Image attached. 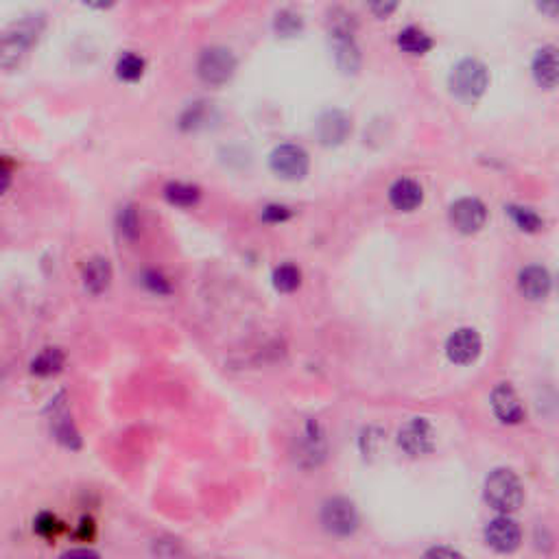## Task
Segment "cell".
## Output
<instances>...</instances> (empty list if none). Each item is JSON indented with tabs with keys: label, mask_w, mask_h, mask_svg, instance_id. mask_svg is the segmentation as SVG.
<instances>
[{
	"label": "cell",
	"mask_w": 559,
	"mask_h": 559,
	"mask_svg": "<svg viewBox=\"0 0 559 559\" xmlns=\"http://www.w3.org/2000/svg\"><path fill=\"white\" fill-rule=\"evenodd\" d=\"M83 287H86L88 293L92 296H101L110 288L112 278H114V271H112V264L107 258H92L88 260L86 267H83Z\"/></svg>",
	"instance_id": "cell-17"
},
{
	"label": "cell",
	"mask_w": 559,
	"mask_h": 559,
	"mask_svg": "<svg viewBox=\"0 0 559 559\" xmlns=\"http://www.w3.org/2000/svg\"><path fill=\"white\" fill-rule=\"evenodd\" d=\"M40 31L42 21H33V18H27V21L13 24L3 38V66L12 68L16 66V63H21L29 48L36 44Z\"/></svg>",
	"instance_id": "cell-5"
},
{
	"label": "cell",
	"mask_w": 559,
	"mask_h": 559,
	"mask_svg": "<svg viewBox=\"0 0 559 559\" xmlns=\"http://www.w3.org/2000/svg\"><path fill=\"white\" fill-rule=\"evenodd\" d=\"M315 134L323 146H339L352 134V119L341 110L326 112L317 121Z\"/></svg>",
	"instance_id": "cell-12"
},
{
	"label": "cell",
	"mask_w": 559,
	"mask_h": 559,
	"mask_svg": "<svg viewBox=\"0 0 559 559\" xmlns=\"http://www.w3.org/2000/svg\"><path fill=\"white\" fill-rule=\"evenodd\" d=\"M536 7L539 13H544L546 18L559 21V0H536Z\"/></svg>",
	"instance_id": "cell-32"
},
{
	"label": "cell",
	"mask_w": 559,
	"mask_h": 559,
	"mask_svg": "<svg viewBox=\"0 0 559 559\" xmlns=\"http://www.w3.org/2000/svg\"><path fill=\"white\" fill-rule=\"evenodd\" d=\"M304 22L296 12H280L276 16V33L282 38H293L302 31Z\"/></svg>",
	"instance_id": "cell-26"
},
{
	"label": "cell",
	"mask_w": 559,
	"mask_h": 559,
	"mask_svg": "<svg viewBox=\"0 0 559 559\" xmlns=\"http://www.w3.org/2000/svg\"><path fill=\"white\" fill-rule=\"evenodd\" d=\"M116 75L122 81H138L145 75V60L136 53H125L116 63Z\"/></svg>",
	"instance_id": "cell-25"
},
{
	"label": "cell",
	"mask_w": 559,
	"mask_h": 559,
	"mask_svg": "<svg viewBox=\"0 0 559 559\" xmlns=\"http://www.w3.org/2000/svg\"><path fill=\"white\" fill-rule=\"evenodd\" d=\"M533 79L538 81L539 88H553L559 86V48L553 44H546L536 53L533 57Z\"/></svg>",
	"instance_id": "cell-15"
},
{
	"label": "cell",
	"mask_w": 559,
	"mask_h": 559,
	"mask_svg": "<svg viewBox=\"0 0 559 559\" xmlns=\"http://www.w3.org/2000/svg\"><path fill=\"white\" fill-rule=\"evenodd\" d=\"M489 83V72L479 60H461L450 75V92L463 103H474L485 95Z\"/></svg>",
	"instance_id": "cell-3"
},
{
	"label": "cell",
	"mask_w": 559,
	"mask_h": 559,
	"mask_svg": "<svg viewBox=\"0 0 559 559\" xmlns=\"http://www.w3.org/2000/svg\"><path fill=\"white\" fill-rule=\"evenodd\" d=\"M302 284V271L296 267V264H280V267L273 271V287L278 288L280 293H293L297 291Z\"/></svg>",
	"instance_id": "cell-23"
},
{
	"label": "cell",
	"mask_w": 559,
	"mask_h": 559,
	"mask_svg": "<svg viewBox=\"0 0 559 559\" xmlns=\"http://www.w3.org/2000/svg\"><path fill=\"white\" fill-rule=\"evenodd\" d=\"M119 225H121L122 237H127V238L138 237L140 219H138V213H136L134 205H127V208H122V213L119 217Z\"/></svg>",
	"instance_id": "cell-27"
},
{
	"label": "cell",
	"mask_w": 559,
	"mask_h": 559,
	"mask_svg": "<svg viewBox=\"0 0 559 559\" xmlns=\"http://www.w3.org/2000/svg\"><path fill=\"white\" fill-rule=\"evenodd\" d=\"M83 3L92 9H110L116 0H83Z\"/></svg>",
	"instance_id": "cell-35"
},
{
	"label": "cell",
	"mask_w": 559,
	"mask_h": 559,
	"mask_svg": "<svg viewBox=\"0 0 559 559\" xmlns=\"http://www.w3.org/2000/svg\"><path fill=\"white\" fill-rule=\"evenodd\" d=\"M288 217H291V210L287 205H267L263 210V221H267V223H282Z\"/></svg>",
	"instance_id": "cell-31"
},
{
	"label": "cell",
	"mask_w": 559,
	"mask_h": 559,
	"mask_svg": "<svg viewBox=\"0 0 559 559\" xmlns=\"http://www.w3.org/2000/svg\"><path fill=\"white\" fill-rule=\"evenodd\" d=\"M79 536H81L83 539H88V538L95 536V522H92V520H83V522H81V531H79Z\"/></svg>",
	"instance_id": "cell-34"
},
{
	"label": "cell",
	"mask_w": 559,
	"mask_h": 559,
	"mask_svg": "<svg viewBox=\"0 0 559 559\" xmlns=\"http://www.w3.org/2000/svg\"><path fill=\"white\" fill-rule=\"evenodd\" d=\"M321 524L332 536L347 538L359 529V512L347 498H330L321 507Z\"/></svg>",
	"instance_id": "cell-6"
},
{
	"label": "cell",
	"mask_w": 559,
	"mask_h": 559,
	"mask_svg": "<svg viewBox=\"0 0 559 559\" xmlns=\"http://www.w3.org/2000/svg\"><path fill=\"white\" fill-rule=\"evenodd\" d=\"M520 539H522L520 527L507 516V513L494 518L492 522L485 527V542H488L496 553H513L520 546Z\"/></svg>",
	"instance_id": "cell-11"
},
{
	"label": "cell",
	"mask_w": 559,
	"mask_h": 559,
	"mask_svg": "<svg viewBox=\"0 0 559 559\" xmlns=\"http://www.w3.org/2000/svg\"><path fill=\"white\" fill-rule=\"evenodd\" d=\"M326 457V439L317 421H308L300 441H297L296 459L304 468H315Z\"/></svg>",
	"instance_id": "cell-13"
},
{
	"label": "cell",
	"mask_w": 559,
	"mask_h": 559,
	"mask_svg": "<svg viewBox=\"0 0 559 559\" xmlns=\"http://www.w3.org/2000/svg\"><path fill=\"white\" fill-rule=\"evenodd\" d=\"M36 531L40 533L42 538L51 539V538L60 536V533L63 531V524L53 516V513H40L36 520Z\"/></svg>",
	"instance_id": "cell-28"
},
{
	"label": "cell",
	"mask_w": 559,
	"mask_h": 559,
	"mask_svg": "<svg viewBox=\"0 0 559 559\" xmlns=\"http://www.w3.org/2000/svg\"><path fill=\"white\" fill-rule=\"evenodd\" d=\"M480 350H483V341L472 328H461V330L453 332L446 343V355L455 365H470L479 359Z\"/></svg>",
	"instance_id": "cell-10"
},
{
	"label": "cell",
	"mask_w": 559,
	"mask_h": 559,
	"mask_svg": "<svg viewBox=\"0 0 559 559\" xmlns=\"http://www.w3.org/2000/svg\"><path fill=\"white\" fill-rule=\"evenodd\" d=\"M355 18L352 13L335 9L330 16V44L337 66L346 75H355L361 68V51L355 40Z\"/></svg>",
	"instance_id": "cell-1"
},
{
	"label": "cell",
	"mask_w": 559,
	"mask_h": 559,
	"mask_svg": "<svg viewBox=\"0 0 559 559\" xmlns=\"http://www.w3.org/2000/svg\"><path fill=\"white\" fill-rule=\"evenodd\" d=\"M426 555L430 557H457L459 551H455V548H446V546H438V548H430Z\"/></svg>",
	"instance_id": "cell-33"
},
{
	"label": "cell",
	"mask_w": 559,
	"mask_h": 559,
	"mask_svg": "<svg viewBox=\"0 0 559 559\" xmlns=\"http://www.w3.org/2000/svg\"><path fill=\"white\" fill-rule=\"evenodd\" d=\"M66 363V355L60 347H44L40 355L31 361V374L40 376V379H48V376L60 374Z\"/></svg>",
	"instance_id": "cell-20"
},
{
	"label": "cell",
	"mask_w": 559,
	"mask_h": 559,
	"mask_svg": "<svg viewBox=\"0 0 559 559\" xmlns=\"http://www.w3.org/2000/svg\"><path fill=\"white\" fill-rule=\"evenodd\" d=\"M492 409L503 424H520L524 420L522 402H520L513 387H509L507 382H500L492 391Z\"/></svg>",
	"instance_id": "cell-14"
},
{
	"label": "cell",
	"mask_w": 559,
	"mask_h": 559,
	"mask_svg": "<svg viewBox=\"0 0 559 559\" xmlns=\"http://www.w3.org/2000/svg\"><path fill=\"white\" fill-rule=\"evenodd\" d=\"M237 72V57L223 46H210L201 53L197 62V75L205 86H225Z\"/></svg>",
	"instance_id": "cell-4"
},
{
	"label": "cell",
	"mask_w": 559,
	"mask_h": 559,
	"mask_svg": "<svg viewBox=\"0 0 559 559\" xmlns=\"http://www.w3.org/2000/svg\"><path fill=\"white\" fill-rule=\"evenodd\" d=\"M485 500L489 507L500 513L518 512L524 500L522 483L512 470H494L485 480Z\"/></svg>",
	"instance_id": "cell-2"
},
{
	"label": "cell",
	"mask_w": 559,
	"mask_h": 559,
	"mask_svg": "<svg viewBox=\"0 0 559 559\" xmlns=\"http://www.w3.org/2000/svg\"><path fill=\"white\" fill-rule=\"evenodd\" d=\"M142 282H145V287L149 288L151 293H155V296H169L171 293V282L158 271H146Z\"/></svg>",
	"instance_id": "cell-29"
},
{
	"label": "cell",
	"mask_w": 559,
	"mask_h": 559,
	"mask_svg": "<svg viewBox=\"0 0 559 559\" xmlns=\"http://www.w3.org/2000/svg\"><path fill=\"white\" fill-rule=\"evenodd\" d=\"M164 197L169 204L179 205V208H193L199 204L201 190L193 184H184V181H171L164 188Z\"/></svg>",
	"instance_id": "cell-22"
},
{
	"label": "cell",
	"mask_w": 559,
	"mask_h": 559,
	"mask_svg": "<svg viewBox=\"0 0 559 559\" xmlns=\"http://www.w3.org/2000/svg\"><path fill=\"white\" fill-rule=\"evenodd\" d=\"M398 444L409 457H424V455L433 453L435 448L433 426H430L429 420L413 418L409 424H405L400 429Z\"/></svg>",
	"instance_id": "cell-8"
},
{
	"label": "cell",
	"mask_w": 559,
	"mask_h": 559,
	"mask_svg": "<svg viewBox=\"0 0 559 559\" xmlns=\"http://www.w3.org/2000/svg\"><path fill=\"white\" fill-rule=\"evenodd\" d=\"M271 171L278 175V178L287 179V181H297L304 179L308 173V166H311V160H308V154L297 145H280L276 151L271 154Z\"/></svg>",
	"instance_id": "cell-7"
},
{
	"label": "cell",
	"mask_w": 559,
	"mask_h": 559,
	"mask_svg": "<svg viewBox=\"0 0 559 559\" xmlns=\"http://www.w3.org/2000/svg\"><path fill=\"white\" fill-rule=\"evenodd\" d=\"M389 201L400 213H413V210L420 208L421 201H424V193H421V186L418 181L402 178L391 184Z\"/></svg>",
	"instance_id": "cell-18"
},
{
	"label": "cell",
	"mask_w": 559,
	"mask_h": 559,
	"mask_svg": "<svg viewBox=\"0 0 559 559\" xmlns=\"http://www.w3.org/2000/svg\"><path fill=\"white\" fill-rule=\"evenodd\" d=\"M365 3H367V7H370V12L374 13L376 18L385 21V18H389L391 13L398 9L400 0H365Z\"/></svg>",
	"instance_id": "cell-30"
},
{
	"label": "cell",
	"mask_w": 559,
	"mask_h": 559,
	"mask_svg": "<svg viewBox=\"0 0 559 559\" xmlns=\"http://www.w3.org/2000/svg\"><path fill=\"white\" fill-rule=\"evenodd\" d=\"M53 435H55V439L66 446V448L71 450L81 448L79 430H77L75 421H72V418L68 415V411L63 409V406H60V409L53 413Z\"/></svg>",
	"instance_id": "cell-19"
},
{
	"label": "cell",
	"mask_w": 559,
	"mask_h": 559,
	"mask_svg": "<svg viewBox=\"0 0 559 559\" xmlns=\"http://www.w3.org/2000/svg\"><path fill=\"white\" fill-rule=\"evenodd\" d=\"M509 217H512L513 223H516L518 229H522V232H539L544 225V221L539 219V214L536 213V210L531 208H522V205H509L507 208Z\"/></svg>",
	"instance_id": "cell-24"
},
{
	"label": "cell",
	"mask_w": 559,
	"mask_h": 559,
	"mask_svg": "<svg viewBox=\"0 0 559 559\" xmlns=\"http://www.w3.org/2000/svg\"><path fill=\"white\" fill-rule=\"evenodd\" d=\"M488 221V208L483 201L474 197H463L450 205V223L461 234H477L485 228Z\"/></svg>",
	"instance_id": "cell-9"
},
{
	"label": "cell",
	"mask_w": 559,
	"mask_h": 559,
	"mask_svg": "<svg viewBox=\"0 0 559 559\" xmlns=\"http://www.w3.org/2000/svg\"><path fill=\"white\" fill-rule=\"evenodd\" d=\"M398 46L402 53H409V55H426V53L433 48V40H430L429 33L421 31V29L406 27L400 31Z\"/></svg>",
	"instance_id": "cell-21"
},
{
	"label": "cell",
	"mask_w": 559,
	"mask_h": 559,
	"mask_svg": "<svg viewBox=\"0 0 559 559\" xmlns=\"http://www.w3.org/2000/svg\"><path fill=\"white\" fill-rule=\"evenodd\" d=\"M63 557H96V553L90 548H79V551H66Z\"/></svg>",
	"instance_id": "cell-36"
},
{
	"label": "cell",
	"mask_w": 559,
	"mask_h": 559,
	"mask_svg": "<svg viewBox=\"0 0 559 559\" xmlns=\"http://www.w3.org/2000/svg\"><path fill=\"white\" fill-rule=\"evenodd\" d=\"M518 287L527 300L539 302L551 293V276H548L546 269L531 264V267H524L518 276Z\"/></svg>",
	"instance_id": "cell-16"
}]
</instances>
